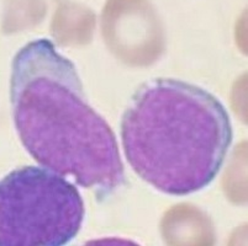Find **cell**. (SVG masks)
Wrapping results in <instances>:
<instances>
[{"instance_id":"3","label":"cell","mask_w":248,"mask_h":246,"mask_svg":"<svg viewBox=\"0 0 248 246\" xmlns=\"http://www.w3.org/2000/svg\"><path fill=\"white\" fill-rule=\"evenodd\" d=\"M79 189L45 166H22L0 180V246H61L82 228Z\"/></svg>"},{"instance_id":"1","label":"cell","mask_w":248,"mask_h":246,"mask_svg":"<svg viewBox=\"0 0 248 246\" xmlns=\"http://www.w3.org/2000/svg\"><path fill=\"white\" fill-rule=\"evenodd\" d=\"M10 102L20 141L40 165L100 198L124 184L114 132L88 103L76 65L47 38L29 42L13 59Z\"/></svg>"},{"instance_id":"2","label":"cell","mask_w":248,"mask_h":246,"mask_svg":"<svg viewBox=\"0 0 248 246\" xmlns=\"http://www.w3.org/2000/svg\"><path fill=\"white\" fill-rule=\"evenodd\" d=\"M231 119L215 95L170 78L142 85L121 122L132 170L159 192L188 196L207 187L232 144Z\"/></svg>"}]
</instances>
